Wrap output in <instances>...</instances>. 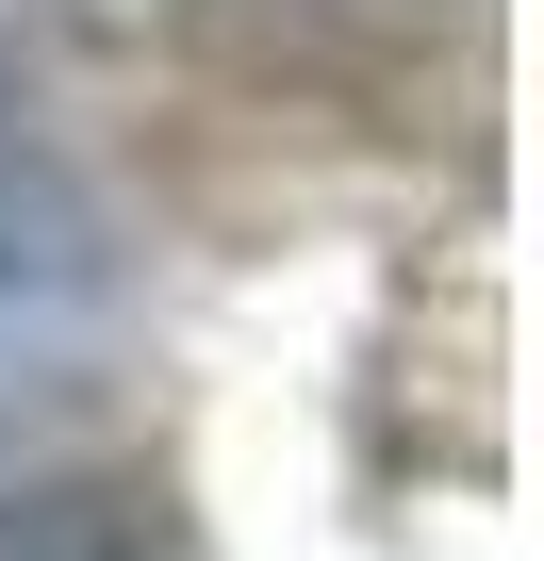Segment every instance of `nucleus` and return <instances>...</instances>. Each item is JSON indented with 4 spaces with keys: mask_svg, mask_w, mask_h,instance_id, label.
I'll return each mask as SVG.
<instances>
[{
    "mask_svg": "<svg viewBox=\"0 0 544 561\" xmlns=\"http://www.w3.org/2000/svg\"><path fill=\"white\" fill-rule=\"evenodd\" d=\"M100 331H116V231H100V198L67 182V149L34 133L18 34H0V430L50 413V397H83Z\"/></svg>",
    "mask_w": 544,
    "mask_h": 561,
    "instance_id": "1",
    "label": "nucleus"
},
{
    "mask_svg": "<svg viewBox=\"0 0 544 561\" xmlns=\"http://www.w3.org/2000/svg\"><path fill=\"white\" fill-rule=\"evenodd\" d=\"M0 561H165L149 479H0Z\"/></svg>",
    "mask_w": 544,
    "mask_h": 561,
    "instance_id": "2",
    "label": "nucleus"
}]
</instances>
